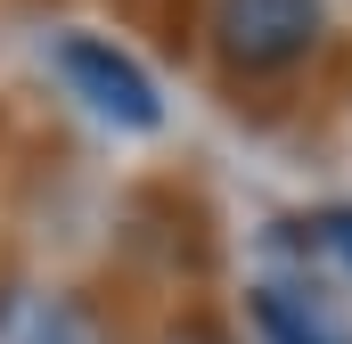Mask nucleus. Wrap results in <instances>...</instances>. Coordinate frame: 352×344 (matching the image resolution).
Returning <instances> with one entry per match:
<instances>
[{
  "label": "nucleus",
  "instance_id": "2",
  "mask_svg": "<svg viewBox=\"0 0 352 344\" xmlns=\"http://www.w3.org/2000/svg\"><path fill=\"white\" fill-rule=\"evenodd\" d=\"M320 25H328V0H213V41L246 74L295 66L320 41Z\"/></svg>",
  "mask_w": 352,
  "mask_h": 344
},
{
  "label": "nucleus",
  "instance_id": "1",
  "mask_svg": "<svg viewBox=\"0 0 352 344\" xmlns=\"http://www.w3.org/2000/svg\"><path fill=\"white\" fill-rule=\"evenodd\" d=\"M58 74H66V90L82 98L98 123H115V131H156V123H164V98L148 83V66H140L131 50H115L107 33H58Z\"/></svg>",
  "mask_w": 352,
  "mask_h": 344
},
{
  "label": "nucleus",
  "instance_id": "4",
  "mask_svg": "<svg viewBox=\"0 0 352 344\" xmlns=\"http://www.w3.org/2000/svg\"><path fill=\"white\" fill-rule=\"evenodd\" d=\"M0 344H98V336H90V320L66 295L16 287V295H0Z\"/></svg>",
  "mask_w": 352,
  "mask_h": 344
},
{
  "label": "nucleus",
  "instance_id": "5",
  "mask_svg": "<svg viewBox=\"0 0 352 344\" xmlns=\"http://www.w3.org/2000/svg\"><path fill=\"white\" fill-rule=\"evenodd\" d=\"M320 246H328V255H336V262L352 270V205H344V213H328V222H320Z\"/></svg>",
  "mask_w": 352,
  "mask_h": 344
},
{
  "label": "nucleus",
  "instance_id": "3",
  "mask_svg": "<svg viewBox=\"0 0 352 344\" xmlns=\"http://www.w3.org/2000/svg\"><path fill=\"white\" fill-rule=\"evenodd\" d=\"M254 328H263V344H352V328L303 287H263L254 295Z\"/></svg>",
  "mask_w": 352,
  "mask_h": 344
}]
</instances>
